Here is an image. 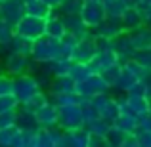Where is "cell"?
Here are the masks:
<instances>
[{
  "instance_id": "1",
  "label": "cell",
  "mask_w": 151,
  "mask_h": 147,
  "mask_svg": "<svg viewBox=\"0 0 151 147\" xmlns=\"http://www.w3.org/2000/svg\"><path fill=\"white\" fill-rule=\"evenodd\" d=\"M31 57H33L35 63H50L54 59H58L59 57V40L42 34L40 38L35 40Z\"/></svg>"
},
{
  "instance_id": "2",
  "label": "cell",
  "mask_w": 151,
  "mask_h": 147,
  "mask_svg": "<svg viewBox=\"0 0 151 147\" xmlns=\"http://www.w3.org/2000/svg\"><path fill=\"white\" fill-rule=\"evenodd\" d=\"M35 67V61L31 55L19 54V52L8 50L6 57H4V73H8L10 77H19L23 73H31Z\"/></svg>"
},
{
  "instance_id": "3",
  "label": "cell",
  "mask_w": 151,
  "mask_h": 147,
  "mask_svg": "<svg viewBox=\"0 0 151 147\" xmlns=\"http://www.w3.org/2000/svg\"><path fill=\"white\" fill-rule=\"evenodd\" d=\"M75 92L82 98L92 99V98L100 96V94L109 92V84L103 80V77L100 73H94V75H90L88 78H84V80H78L77 86H75Z\"/></svg>"
},
{
  "instance_id": "4",
  "label": "cell",
  "mask_w": 151,
  "mask_h": 147,
  "mask_svg": "<svg viewBox=\"0 0 151 147\" xmlns=\"http://www.w3.org/2000/svg\"><path fill=\"white\" fill-rule=\"evenodd\" d=\"M44 27H46L44 17H37V15L25 14L15 23V33L31 38V40H37V38H40L42 34H44Z\"/></svg>"
},
{
  "instance_id": "5",
  "label": "cell",
  "mask_w": 151,
  "mask_h": 147,
  "mask_svg": "<svg viewBox=\"0 0 151 147\" xmlns=\"http://www.w3.org/2000/svg\"><path fill=\"white\" fill-rule=\"evenodd\" d=\"M58 126L63 130H77L84 126V117H82L81 105H67V107H58Z\"/></svg>"
},
{
  "instance_id": "6",
  "label": "cell",
  "mask_w": 151,
  "mask_h": 147,
  "mask_svg": "<svg viewBox=\"0 0 151 147\" xmlns=\"http://www.w3.org/2000/svg\"><path fill=\"white\" fill-rule=\"evenodd\" d=\"M40 88V84L37 82L33 73H23L19 77H14V96L19 99V103H23L25 99H29L33 94H37Z\"/></svg>"
},
{
  "instance_id": "7",
  "label": "cell",
  "mask_w": 151,
  "mask_h": 147,
  "mask_svg": "<svg viewBox=\"0 0 151 147\" xmlns=\"http://www.w3.org/2000/svg\"><path fill=\"white\" fill-rule=\"evenodd\" d=\"M81 17L90 29L98 27L103 19L107 17L103 2L101 0H84V6H82V10H81Z\"/></svg>"
},
{
  "instance_id": "8",
  "label": "cell",
  "mask_w": 151,
  "mask_h": 147,
  "mask_svg": "<svg viewBox=\"0 0 151 147\" xmlns=\"http://www.w3.org/2000/svg\"><path fill=\"white\" fill-rule=\"evenodd\" d=\"M92 101H94V107H96V111H98V115H100L101 118H105V120H109V122H113L115 118H117V115H119V103H117V99L115 98H111L109 94H100V96H96V98H92Z\"/></svg>"
},
{
  "instance_id": "9",
  "label": "cell",
  "mask_w": 151,
  "mask_h": 147,
  "mask_svg": "<svg viewBox=\"0 0 151 147\" xmlns=\"http://www.w3.org/2000/svg\"><path fill=\"white\" fill-rule=\"evenodd\" d=\"M25 15V2L23 0H2L0 2V17L6 19L10 25L15 23Z\"/></svg>"
},
{
  "instance_id": "10",
  "label": "cell",
  "mask_w": 151,
  "mask_h": 147,
  "mask_svg": "<svg viewBox=\"0 0 151 147\" xmlns=\"http://www.w3.org/2000/svg\"><path fill=\"white\" fill-rule=\"evenodd\" d=\"M96 54H98V46H96V40H94V34H90V37H84L77 42L75 54H73V61L90 63Z\"/></svg>"
},
{
  "instance_id": "11",
  "label": "cell",
  "mask_w": 151,
  "mask_h": 147,
  "mask_svg": "<svg viewBox=\"0 0 151 147\" xmlns=\"http://www.w3.org/2000/svg\"><path fill=\"white\" fill-rule=\"evenodd\" d=\"M117 63H121V59H119V55L115 54L113 48H107V50H98V54L92 57V61H90V65H92L94 73H103V71H107L109 67L117 65Z\"/></svg>"
},
{
  "instance_id": "12",
  "label": "cell",
  "mask_w": 151,
  "mask_h": 147,
  "mask_svg": "<svg viewBox=\"0 0 151 147\" xmlns=\"http://www.w3.org/2000/svg\"><path fill=\"white\" fill-rule=\"evenodd\" d=\"M63 23H65L67 33L73 34L77 40H81V38L90 37V34H92V29L82 21L81 14H77V15H63Z\"/></svg>"
},
{
  "instance_id": "13",
  "label": "cell",
  "mask_w": 151,
  "mask_h": 147,
  "mask_svg": "<svg viewBox=\"0 0 151 147\" xmlns=\"http://www.w3.org/2000/svg\"><path fill=\"white\" fill-rule=\"evenodd\" d=\"M122 25H121V17H105L98 27L92 29V34L96 37H103V38H111L113 40L117 34L122 33Z\"/></svg>"
},
{
  "instance_id": "14",
  "label": "cell",
  "mask_w": 151,
  "mask_h": 147,
  "mask_svg": "<svg viewBox=\"0 0 151 147\" xmlns=\"http://www.w3.org/2000/svg\"><path fill=\"white\" fill-rule=\"evenodd\" d=\"M35 117H37V122L40 128H52V126H58V105H55L54 101H48L46 105H42L40 109L35 113Z\"/></svg>"
},
{
  "instance_id": "15",
  "label": "cell",
  "mask_w": 151,
  "mask_h": 147,
  "mask_svg": "<svg viewBox=\"0 0 151 147\" xmlns=\"http://www.w3.org/2000/svg\"><path fill=\"white\" fill-rule=\"evenodd\" d=\"M113 50L115 54L119 55V59L121 61H124V59H130L134 55V52H136V48H134L132 40H130V34L128 31H122L121 34H117V37L113 38Z\"/></svg>"
},
{
  "instance_id": "16",
  "label": "cell",
  "mask_w": 151,
  "mask_h": 147,
  "mask_svg": "<svg viewBox=\"0 0 151 147\" xmlns=\"http://www.w3.org/2000/svg\"><path fill=\"white\" fill-rule=\"evenodd\" d=\"M75 86H77V82H75V78L71 77V75H61V77H54L48 86V92L52 94V98L54 96H59V94H69V92H75Z\"/></svg>"
},
{
  "instance_id": "17",
  "label": "cell",
  "mask_w": 151,
  "mask_h": 147,
  "mask_svg": "<svg viewBox=\"0 0 151 147\" xmlns=\"http://www.w3.org/2000/svg\"><path fill=\"white\" fill-rule=\"evenodd\" d=\"M44 34L46 37H52V38H63L67 34V29H65V23H63V15L61 14H54L46 19V27H44Z\"/></svg>"
},
{
  "instance_id": "18",
  "label": "cell",
  "mask_w": 151,
  "mask_h": 147,
  "mask_svg": "<svg viewBox=\"0 0 151 147\" xmlns=\"http://www.w3.org/2000/svg\"><path fill=\"white\" fill-rule=\"evenodd\" d=\"M138 122H140V115L132 113V111H121L117 115V118L113 120V126H117L124 134H130L138 128Z\"/></svg>"
},
{
  "instance_id": "19",
  "label": "cell",
  "mask_w": 151,
  "mask_h": 147,
  "mask_svg": "<svg viewBox=\"0 0 151 147\" xmlns=\"http://www.w3.org/2000/svg\"><path fill=\"white\" fill-rule=\"evenodd\" d=\"M130 40H132L134 48L136 50H147L151 48V29L147 25H140L136 29L128 31Z\"/></svg>"
},
{
  "instance_id": "20",
  "label": "cell",
  "mask_w": 151,
  "mask_h": 147,
  "mask_svg": "<svg viewBox=\"0 0 151 147\" xmlns=\"http://www.w3.org/2000/svg\"><path fill=\"white\" fill-rule=\"evenodd\" d=\"M121 25H122L124 31H132V29H136V27L144 25L142 11L138 10L136 6L134 8H126V10L122 11V15H121Z\"/></svg>"
},
{
  "instance_id": "21",
  "label": "cell",
  "mask_w": 151,
  "mask_h": 147,
  "mask_svg": "<svg viewBox=\"0 0 151 147\" xmlns=\"http://www.w3.org/2000/svg\"><path fill=\"white\" fill-rule=\"evenodd\" d=\"M15 126H17L19 130H38V128H40V126H38V122H37L35 113L25 111L21 105L17 107V115H15Z\"/></svg>"
},
{
  "instance_id": "22",
  "label": "cell",
  "mask_w": 151,
  "mask_h": 147,
  "mask_svg": "<svg viewBox=\"0 0 151 147\" xmlns=\"http://www.w3.org/2000/svg\"><path fill=\"white\" fill-rule=\"evenodd\" d=\"M25 14L48 19L50 15L54 14V8H50L48 4L42 2V0H27V2H25Z\"/></svg>"
},
{
  "instance_id": "23",
  "label": "cell",
  "mask_w": 151,
  "mask_h": 147,
  "mask_svg": "<svg viewBox=\"0 0 151 147\" xmlns=\"http://www.w3.org/2000/svg\"><path fill=\"white\" fill-rule=\"evenodd\" d=\"M48 101H50L48 94H46L44 90H38L37 94H33V96H31L29 99H25V101L19 103V105H21L25 111H29V113H37V111L40 109L42 105H46Z\"/></svg>"
},
{
  "instance_id": "24",
  "label": "cell",
  "mask_w": 151,
  "mask_h": 147,
  "mask_svg": "<svg viewBox=\"0 0 151 147\" xmlns=\"http://www.w3.org/2000/svg\"><path fill=\"white\" fill-rule=\"evenodd\" d=\"M33 44H35V40H31V38L23 37V34L14 33V37H12V42H10V50L19 52V54H25V55H31V52H33Z\"/></svg>"
},
{
  "instance_id": "25",
  "label": "cell",
  "mask_w": 151,
  "mask_h": 147,
  "mask_svg": "<svg viewBox=\"0 0 151 147\" xmlns=\"http://www.w3.org/2000/svg\"><path fill=\"white\" fill-rule=\"evenodd\" d=\"M19 136H21V130L17 128V126H10V128H4L0 130V145L4 147H19Z\"/></svg>"
},
{
  "instance_id": "26",
  "label": "cell",
  "mask_w": 151,
  "mask_h": 147,
  "mask_svg": "<svg viewBox=\"0 0 151 147\" xmlns=\"http://www.w3.org/2000/svg\"><path fill=\"white\" fill-rule=\"evenodd\" d=\"M111 126H113V122L105 120V118H101V117L84 122V128L88 130V134H96V136H105V134L109 132Z\"/></svg>"
},
{
  "instance_id": "27",
  "label": "cell",
  "mask_w": 151,
  "mask_h": 147,
  "mask_svg": "<svg viewBox=\"0 0 151 147\" xmlns=\"http://www.w3.org/2000/svg\"><path fill=\"white\" fill-rule=\"evenodd\" d=\"M77 38L73 34L67 33L63 38H59V57H65V59H73L75 54V46H77Z\"/></svg>"
},
{
  "instance_id": "28",
  "label": "cell",
  "mask_w": 151,
  "mask_h": 147,
  "mask_svg": "<svg viewBox=\"0 0 151 147\" xmlns=\"http://www.w3.org/2000/svg\"><path fill=\"white\" fill-rule=\"evenodd\" d=\"M121 67H122V65H121ZM136 82H140V80H138V78L134 77L132 73H128L126 69H122V71H121V77H119V80L115 82L113 88L119 90V92H130V90H132V86L136 84Z\"/></svg>"
},
{
  "instance_id": "29",
  "label": "cell",
  "mask_w": 151,
  "mask_h": 147,
  "mask_svg": "<svg viewBox=\"0 0 151 147\" xmlns=\"http://www.w3.org/2000/svg\"><path fill=\"white\" fill-rule=\"evenodd\" d=\"M46 65H48V69L52 71V75H54V77H61V75H69L71 65H73V59L58 57V59H54V61L46 63Z\"/></svg>"
},
{
  "instance_id": "30",
  "label": "cell",
  "mask_w": 151,
  "mask_h": 147,
  "mask_svg": "<svg viewBox=\"0 0 151 147\" xmlns=\"http://www.w3.org/2000/svg\"><path fill=\"white\" fill-rule=\"evenodd\" d=\"M69 75L75 78V82H78V80H84V78H88L90 75H94V69H92V65H90V63H78V61H73Z\"/></svg>"
},
{
  "instance_id": "31",
  "label": "cell",
  "mask_w": 151,
  "mask_h": 147,
  "mask_svg": "<svg viewBox=\"0 0 151 147\" xmlns=\"http://www.w3.org/2000/svg\"><path fill=\"white\" fill-rule=\"evenodd\" d=\"M14 33H15V27L0 17V48L2 50H10V42H12Z\"/></svg>"
},
{
  "instance_id": "32",
  "label": "cell",
  "mask_w": 151,
  "mask_h": 147,
  "mask_svg": "<svg viewBox=\"0 0 151 147\" xmlns=\"http://www.w3.org/2000/svg\"><path fill=\"white\" fill-rule=\"evenodd\" d=\"M82 6H84V0H63L55 8V11H59L61 15H77L81 14Z\"/></svg>"
},
{
  "instance_id": "33",
  "label": "cell",
  "mask_w": 151,
  "mask_h": 147,
  "mask_svg": "<svg viewBox=\"0 0 151 147\" xmlns=\"http://www.w3.org/2000/svg\"><path fill=\"white\" fill-rule=\"evenodd\" d=\"M33 147H54L50 138V130L48 128H38L33 136V141H31Z\"/></svg>"
},
{
  "instance_id": "34",
  "label": "cell",
  "mask_w": 151,
  "mask_h": 147,
  "mask_svg": "<svg viewBox=\"0 0 151 147\" xmlns=\"http://www.w3.org/2000/svg\"><path fill=\"white\" fill-rule=\"evenodd\" d=\"M124 138H126V134L122 130H119L117 126H111L109 132L105 134L107 145H111V147H122L124 145Z\"/></svg>"
},
{
  "instance_id": "35",
  "label": "cell",
  "mask_w": 151,
  "mask_h": 147,
  "mask_svg": "<svg viewBox=\"0 0 151 147\" xmlns=\"http://www.w3.org/2000/svg\"><path fill=\"white\" fill-rule=\"evenodd\" d=\"M54 103L58 107H67V105H77L81 103V96L77 92H69V94H59V96H54Z\"/></svg>"
},
{
  "instance_id": "36",
  "label": "cell",
  "mask_w": 151,
  "mask_h": 147,
  "mask_svg": "<svg viewBox=\"0 0 151 147\" xmlns=\"http://www.w3.org/2000/svg\"><path fill=\"white\" fill-rule=\"evenodd\" d=\"M103 6H105V14H107V17H121L122 11L128 8L124 2H122V0H113V2L103 4Z\"/></svg>"
},
{
  "instance_id": "37",
  "label": "cell",
  "mask_w": 151,
  "mask_h": 147,
  "mask_svg": "<svg viewBox=\"0 0 151 147\" xmlns=\"http://www.w3.org/2000/svg\"><path fill=\"white\" fill-rule=\"evenodd\" d=\"M121 71H122L121 63H117V65L109 67V69H107V71H103V73H101L103 80H105L107 84H109V88H113V86H115V82L119 80V77H121Z\"/></svg>"
},
{
  "instance_id": "38",
  "label": "cell",
  "mask_w": 151,
  "mask_h": 147,
  "mask_svg": "<svg viewBox=\"0 0 151 147\" xmlns=\"http://www.w3.org/2000/svg\"><path fill=\"white\" fill-rule=\"evenodd\" d=\"M19 107V99L14 94H6V96H0V113H6V111H15Z\"/></svg>"
},
{
  "instance_id": "39",
  "label": "cell",
  "mask_w": 151,
  "mask_h": 147,
  "mask_svg": "<svg viewBox=\"0 0 151 147\" xmlns=\"http://www.w3.org/2000/svg\"><path fill=\"white\" fill-rule=\"evenodd\" d=\"M132 57L136 59V61L140 63L144 69L151 71V48H147V50H136Z\"/></svg>"
},
{
  "instance_id": "40",
  "label": "cell",
  "mask_w": 151,
  "mask_h": 147,
  "mask_svg": "<svg viewBox=\"0 0 151 147\" xmlns=\"http://www.w3.org/2000/svg\"><path fill=\"white\" fill-rule=\"evenodd\" d=\"M6 94H14V77L2 73L0 75V96H6Z\"/></svg>"
},
{
  "instance_id": "41",
  "label": "cell",
  "mask_w": 151,
  "mask_h": 147,
  "mask_svg": "<svg viewBox=\"0 0 151 147\" xmlns=\"http://www.w3.org/2000/svg\"><path fill=\"white\" fill-rule=\"evenodd\" d=\"M15 115H17V109H15V111H6V113H0V130L14 126L15 124Z\"/></svg>"
},
{
  "instance_id": "42",
  "label": "cell",
  "mask_w": 151,
  "mask_h": 147,
  "mask_svg": "<svg viewBox=\"0 0 151 147\" xmlns=\"http://www.w3.org/2000/svg\"><path fill=\"white\" fill-rule=\"evenodd\" d=\"M142 11V19H144V25H147L151 29V6H145V8H138Z\"/></svg>"
},
{
  "instance_id": "43",
  "label": "cell",
  "mask_w": 151,
  "mask_h": 147,
  "mask_svg": "<svg viewBox=\"0 0 151 147\" xmlns=\"http://www.w3.org/2000/svg\"><path fill=\"white\" fill-rule=\"evenodd\" d=\"M42 2H46V4H48L50 8H54V10H55V8H58L59 4L63 2V0H42Z\"/></svg>"
},
{
  "instance_id": "44",
  "label": "cell",
  "mask_w": 151,
  "mask_h": 147,
  "mask_svg": "<svg viewBox=\"0 0 151 147\" xmlns=\"http://www.w3.org/2000/svg\"><path fill=\"white\" fill-rule=\"evenodd\" d=\"M145 6H151V0H138L136 8H145Z\"/></svg>"
},
{
  "instance_id": "45",
  "label": "cell",
  "mask_w": 151,
  "mask_h": 147,
  "mask_svg": "<svg viewBox=\"0 0 151 147\" xmlns=\"http://www.w3.org/2000/svg\"><path fill=\"white\" fill-rule=\"evenodd\" d=\"M145 99H147V107H149V113H151V88H147V92H145Z\"/></svg>"
},
{
  "instance_id": "46",
  "label": "cell",
  "mask_w": 151,
  "mask_h": 147,
  "mask_svg": "<svg viewBox=\"0 0 151 147\" xmlns=\"http://www.w3.org/2000/svg\"><path fill=\"white\" fill-rule=\"evenodd\" d=\"M101 2H103V4H109V2H113V0H101Z\"/></svg>"
},
{
  "instance_id": "47",
  "label": "cell",
  "mask_w": 151,
  "mask_h": 147,
  "mask_svg": "<svg viewBox=\"0 0 151 147\" xmlns=\"http://www.w3.org/2000/svg\"><path fill=\"white\" fill-rule=\"evenodd\" d=\"M0 52H2V48H0Z\"/></svg>"
},
{
  "instance_id": "48",
  "label": "cell",
  "mask_w": 151,
  "mask_h": 147,
  "mask_svg": "<svg viewBox=\"0 0 151 147\" xmlns=\"http://www.w3.org/2000/svg\"><path fill=\"white\" fill-rule=\"evenodd\" d=\"M0 2H2V0H0Z\"/></svg>"
}]
</instances>
